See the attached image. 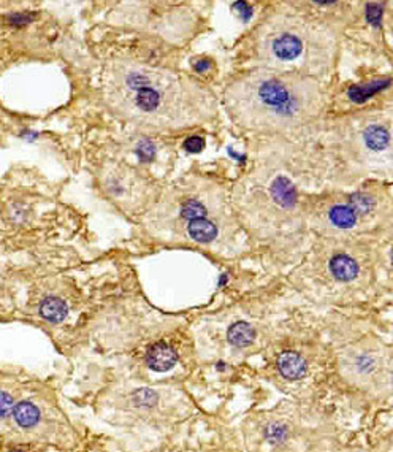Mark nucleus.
Returning a JSON list of instances; mask_svg holds the SVG:
<instances>
[{
  "label": "nucleus",
  "instance_id": "f257e3e1",
  "mask_svg": "<svg viewBox=\"0 0 393 452\" xmlns=\"http://www.w3.org/2000/svg\"><path fill=\"white\" fill-rule=\"evenodd\" d=\"M108 75L106 97L129 119L180 129L216 113L213 94L186 76L127 62L115 64Z\"/></svg>",
  "mask_w": 393,
  "mask_h": 452
},
{
  "label": "nucleus",
  "instance_id": "f03ea898",
  "mask_svg": "<svg viewBox=\"0 0 393 452\" xmlns=\"http://www.w3.org/2000/svg\"><path fill=\"white\" fill-rule=\"evenodd\" d=\"M226 104L232 118L246 129L285 130L318 118L324 97L309 76L259 70L230 84Z\"/></svg>",
  "mask_w": 393,
  "mask_h": 452
},
{
  "label": "nucleus",
  "instance_id": "7ed1b4c3",
  "mask_svg": "<svg viewBox=\"0 0 393 452\" xmlns=\"http://www.w3.org/2000/svg\"><path fill=\"white\" fill-rule=\"evenodd\" d=\"M309 37L305 25L284 21L270 29L265 35L262 48L270 62L287 65L298 62L306 53H309Z\"/></svg>",
  "mask_w": 393,
  "mask_h": 452
},
{
  "label": "nucleus",
  "instance_id": "20e7f679",
  "mask_svg": "<svg viewBox=\"0 0 393 452\" xmlns=\"http://www.w3.org/2000/svg\"><path fill=\"white\" fill-rule=\"evenodd\" d=\"M180 219L186 224V235L193 243L209 245L216 241L221 227L216 222V213L209 206L208 199L200 195H184L178 205Z\"/></svg>",
  "mask_w": 393,
  "mask_h": 452
},
{
  "label": "nucleus",
  "instance_id": "39448f33",
  "mask_svg": "<svg viewBox=\"0 0 393 452\" xmlns=\"http://www.w3.org/2000/svg\"><path fill=\"white\" fill-rule=\"evenodd\" d=\"M360 217H364L357 210L352 202V197L346 202H333L326 210V219L329 224L338 230H350L359 224Z\"/></svg>",
  "mask_w": 393,
  "mask_h": 452
},
{
  "label": "nucleus",
  "instance_id": "423d86ee",
  "mask_svg": "<svg viewBox=\"0 0 393 452\" xmlns=\"http://www.w3.org/2000/svg\"><path fill=\"white\" fill-rule=\"evenodd\" d=\"M45 419L43 408L35 400H21L16 402L12 413V420L14 427L24 431L38 429Z\"/></svg>",
  "mask_w": 393,
  "mask_h": 452
},
{
  "label": "nucleus",
  "instance_id": "0eeeda50",
  "mask_svg": "<svg viewBox=\"0 0 393 452\" xmlns=\"http://www.w3.org/2000/svg\"><path fill=\"white\" fill-rule=\"evenodd\" d=\"M178 362V354L175 348L165 342H157L150 348V351L146 353V364L150 365V368L154 372H168V370L175 367Z\"/></svg>",
  "mask_w": 393,
  "mask_h": 452
},
{
  "label": "nucleus",
  "instance_id": "6e6552de",
  "mask_svg": "<svg viewBox=\"0 0 393 452\" xmlns=\"http://www.w3.org/2000/svg\"><path fill=\"white\" fill-rule=\"evenodd\" d=\"M361 143L370 152H385L390 148V132L384 124H370L361 132Z\"/></svg>",
  "mask_w": 393,
  "mask_h": 452
},
{
  "label": "nucleus",
  "instance_id": "1a4fd4ad",
  "mask_svg": "<svg viewBox=\"0 0 393 452\" xmlns=\"http://www.w3.org/2000/svg\"><path fill=\"white\" fill-rule=\"evenodd\" d=\"M329 270L330 275L335 279H338V281H352V279L359 276L360 267L359 262L352 256H349V254L338 252L330 259Z\"/></svg>",
  "mask_w": 393,
  "mask_h": 452
},
{
  "label": "nucleus",
  "instance_id": "9d476101",
  "mask_svg": "<svg viewBox=\"0 0 393 452\" xmlns=\"http://www.w3.org/2000/svg\"><path fill=\"white\" fill-rule=\"evenodd\" d=\"M278 368L279 373L284 378L297 381L303 378L306 374V362L298 353L285 351L279 355L278 359Z\"/></svg>",
  "mask_w": 393,
  "mask_h": 452
},
{
  "label": "nucleus",
  "instance_id": "9b49d317",
  "mask_svg": "<svg viewBox=\"0 0 393 452\" xmlns=\"http://www.w3.org/2000/svg\"><path fill=\"white\" fill-rule=\"evenodd\" d=\"M69 313V307L62 298L48 297L40 305V316L47 319L48 322H62Z\"/></svg>",
  "mask_w": 393,
  "mask_h": 452
},
{
  "label": "nucleus",
  "instance_id": "f8f14e48",
  "mask_svg": "<svg viewBox=\"0 0 393 452\" xmlns=\"http://www.w3.org/2000/svg\"><path fill=\"white\" fill-rule=\"evenodd\" d=\"M389 84H390V78L377 80L366 84H355L347 91V97H349L352 102H355V104H361V102L368 100L371 95L381 93L382 89L389 88Z\"/></svg>",
  "mask_w": 393,
  "mask_h": 452
},
{
  "label": "nucleus",
  "instance_id": "ddd939ff",
  "mask_svg": "<svg viewBox=\"0 0 393 452\" xmlns=\"http://www.w3.org/2000/svg\"><path fill=\"white\" fill-rule=\"evenodd\" d=\"M228 342L237 348H246L254 342L255 330L248 322H237L228 329Z\"/></svg>",
  "mask_w": 393,
  "mask_h": 452
},
{
  "label": "nucleus",
  "instance_id": "4468645a",
  "mask_svg": "<svg viewBox=\"0 0 393 452\" xmlns=\"http://www.w3.org/2000/svg\"><path fill=\"white\" fill-rule=\"evenodd\" d=\"M14 405L16 403H14L13 394H10L7 389H0V423L12 418Z\"/></svg>",
  "mask_w": 393,
  "mask_h": 452
},
{
  "label": "nucleus",
  "instance_id": "2eb2a0df",
  "mask_svg": "<svg viewBox=\"0 0 393 452\" xmlns=\"http://www.w3.org/2000/svg\"><path fill=\"white\" fill-rule=\"evenodd\" d=\"M265 438H267L270 444L283 443V441L287 438V429L278 423L270 424L268 429L265 430Z\"/></svg>",
  "mask_w": 393,
  "mask_h": 452
},
{
  "label": "nucleus",
  "instance_id": "dca6fc26",
  "mask_svg": "<svg viewBox=\"0 0 393 452\" xmlns=\"http://www.w3.org/2000/svg\"><path fill=\"white\" fill-rule=\"evenodd\" d=\"M382 13H384V8H382V5H379V3H368V5H366V18H368V21L371 24L379 25L381 19H382Z\"/></svg>",
  "mask_w": 393,
  "mask_h": 452
},
{
  "label": "nucleus",
  "instance_id": "f3484780",
  "mask_svg": "<svg viewBox=\"0 0 393 452\" xmlns=\"http://www.w3.org/2000/svg\"><path fill=\"white\" fill-rule=\"evenodd\" d=\"M182 148L189 152H200L203 148H205V140L202 136H189V139L184 141Z\"/></svg>",
  "mask_w": 393,
  "mask_h": 452
},
{
  "label": "nucleus",
  "instance_id": "a211bd4d",
  "mask_svg": "<svg viewBox=\"0 0 393 452\" xmlns=\"http://www.w3.org/2000/svg\"><path fill=\"white\" fill-rule=\"evenodd\" d=\"M152 154H154V146H152L150 141H145V143L140 145L139 148V156L141 159L145 160H151L152 159Z\"/></svg>",
  "mask_w": 393,
  "mask_h": 452
},
{
  "label": "nucleus",
  "instance_id": "6ab92c4d",
  "mask_svg": "<svg viewBox=\"0 0 393 452\" xmlns=\"http://www.w3.org/2000/svg\"><path fill=\"white\" fill-rule=\"evenodd\" d=\"M193 67H195L197 72H206V70L211 67V62H209L208 59H200L198 60V62H195V65H193Z\"/></svg>",
  "mask_w": 393,
  "mask_h": 452
},
{
  "label": "nucleus",
  "instance_id": "aec40b11",
  "mask_svg": "<svg viewBox=\"0 0 393 452\" xmlns=\"http://www.w3.org/2000/svg\"><path fill=\"white\" fill-rule=\"evenodd\" d=\"M7 452H27V451H23V449H12V451H7Z\"/></svg>",
  "mask_w": 393,
  "mask_h": 452
}]
</instances>
